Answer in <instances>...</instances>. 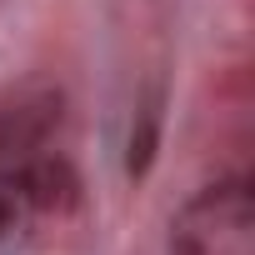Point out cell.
Listing matches in <instances>:
<instances>
[{"label": "cell", "instance_id": "3957f363", "mask_svg": "<svg viewBox=\"0 0 255 255\" xmlns=\"http://www.w3.org/2000/svg\"><path fill=\"white\" fill-rule=\"evenodd\" d=\"M10 225H15V195H10L5 185H0V235H5Z\"/></svg>", "mask_w": 255, "mask_h": 255}, {"label": "cell", "instance_id": "6da1fadb", "mask_svg": "<svg viewBox=\"0 0 255 255\" xmlns=\"http://www.w3.org/2000/svg\"><path fill=\"white\" fill-rule=\"evenodd\" d=\"M170 255H255L250 180L235 175L195 190L170 220Z\"/></svg>", "mask_w": 255, "mask_h": 255}, {"label": "cell", "instance_id": "7a4b0ae2", "mask_svg": "<svg viewBox=\"0 0 255 255\" xmlns=\"http://www.w3.org/2000/svg\"><path fill=\"white\" fill-rule=\"evenodd\" d=\"M20 195L30 205H40V210H65V205H75L80 180H75V170L65 160H35L20 175Z\"/></svg>", "mask_w": 255, "mask_h": 255}]
</instances>
